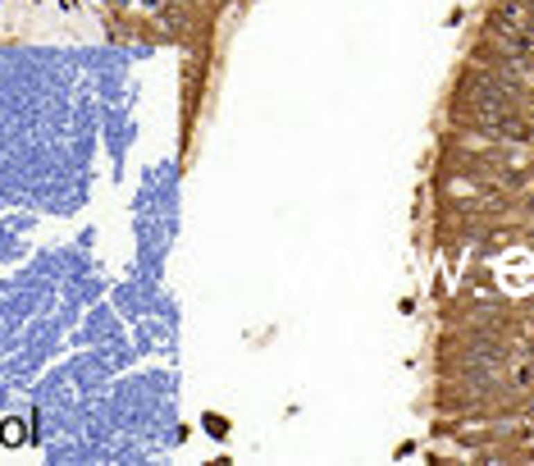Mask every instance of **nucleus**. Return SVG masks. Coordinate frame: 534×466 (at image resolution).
<instances>
[{"instance_id": "nucleus-1", "label": "nucleus", "mask_w": 534, "mask_h": 466, "mask_svg": "<svg viewBox=\"0 0 534 466\" xmlns=\"http://www.w3.org/2000/svg\"><path fill=\"white\" fill-rule=\"evenodd\" d=\"M0 439H5V444H19L23 434H19V421H5V434H0Z\"/></svg>"}]
</instances>
